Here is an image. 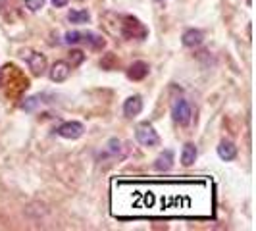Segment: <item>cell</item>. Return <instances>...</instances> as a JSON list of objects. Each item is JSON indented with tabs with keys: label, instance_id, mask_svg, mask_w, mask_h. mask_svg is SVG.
Listing matches in <instances>:
<instances>
[{
	"label": "cell",
	"instance_id": "5",
	"mask_svg": "<svg viewBox=\"0 0 256 231\" xmlns=\"http://www.w3.org/2000/svg\"><path fill=\"white\" fill-rule=\"evenodd\" d=\"M83 131H85L83 124H79V122H66V124H62L58 128V135L64 137V139H79L83 135Z\"/></svg>",
	"mask_w": 256,
	"mask_h": 231
},
{
	"label": "cell",
	"instance_id": "6",
	"mask_svg": "<svg viewBox=\"0 0 256 231\" xmlns=\"http://www.w3.org/2000/svg\"><path fill=\"white\" fill-rule=\"evenodd\" d=\"M142 110V98L139 94H133V96H129L128 100L124 102V114L128 116V118H135V116H139Z\"/></svg>",
	"mask_w": 256,
	"mask_h": 231
},
{
	"label": "cell",
	"instance_id": "3",
	"mask_svg": "<svg viewBox=\"0 0 256 231\" xmlns=\"http://www.w3.org/2000/svg\"><path fill=\"white\" fill-rule=\"evenodd\" d=\"M135 137H137L139 144H142V146H156V144L160 142V137H158V133L154 131V128L150 124H141V126H137Z\"/></svg>",
	"mask_w": 256,
	"mask_h": 231
},
{
	"label": "cell",
	"instance_id": "4",
	"mask_svg": "<svg viewBox=\"0 0 256 231\" xmlns=\"http://www.w3.org/2000/svg\"><path fill=\"white\" fill-rule=\"evenodd\" d=\"M172 116H174V120H176L178 124H181V126L189 124L192 116L191 104L187 102L185 98H178V100L174 102V106H172Z\"/></svg>",
	"mask_w": 256,
	"mask_h": 231
},
{
	"label": "cell",
	"instance_id": "15",
	"mask_svg": "<svg viewBox=\"0 0 256 231\" xmlns=\"http://www.w3.org/2000/svg\"><path fill=\"white\" fill-rule=\"evenodd\" d=\"M68 20L72 24H76V26H81V24H87L89 22L90 14L87 10H72V12L68 14Z\"/></svg>",
	"mask_w": 256,
	"mask_h": 231
},
{
	"label": "cell",
	"instance_id": "22",
	"mask_svg": "<svg viewBox=\"0 0 256 231\" xmlns=\"http://www.w3.org/2000/svg\"><path fill=\"white\" fill-rule=\"evenodd\" d=\"M154 2H164V0H154Z\"/></svg>",
	"mask_w": 256,
	"mask_h": 231
},
{
	"label": "cell",
	"instance_id": "2",
	"mask_svg": "<svg viewBox=\"0 0 256 231\" xmlns=\"http://www.w3.org/2000/svg\"><path fill=\"white\" fill-rule=\"evenodd\" d=\"M122 22H124V24H122V29H120L122 37H126V38L146 37V29H144V26H142L137 18H133V16H122Z\"/></svg>",
	"mask_w": 256,
	"mask_h": 231
},
{
	"label": "cell",
	"instance_id": "19",
	"mask_svg": "<svg viewBox=\"0 0 256 231\" xmlns=\"http://www.w3.org/2000/svg\"><path fill=\"white\" fill-rule=\"evenodd\" d=\"M108 150L112 154L120 152V141H118V139H110V141H108Z\"/></svg>",
	"mask_w": 256,
	"mask_h": 231
},
{
	"label": "cell",
	"instance_id": "17",
	"mask_svg": "<svg viewBox=\"0 0 256 231\" xmlns=\"http://www.w3.org/2000/svg\"><path fill=\"white\" fill-rule=\"evenodd\" d=\"M26 6L31 10V12H37L44 6V0H26Z\"/></svg>",
	"mask_w": 256,
	"mask_h": 231
},
{
	"label": "cell",
	"instance_id": "21",
	"mask_svg": "<svg viewBox=\"0 0 256 231\" xmlns=\"http://www.w3.org/2000/svg\"><path fill=\"white\" fill-rule=\"evenodd\" d=\"M52 2V6H54V8H64V6H68V2H70V0H50Z\"/></svg>",
	"mask_w": 256,
	"mask_h": 231
},
{
	"label": "cell",
	"instance_id": "13",
	"mask_svg": "<svg viewBox=\"0 0 256 231\" xmlns=\"http://www.w3.org/2000/svg\"><path fill=\"white\" fill-rule=\"evenodd\" d=\"M194 160H196V146L192 142H187L183 146V152H181V164L183 166H191Z\"/></svg>",
	"mask_w": 256,
	"mask_h": 231
},
{
	"label": "cell",
	"instance_id": "16",
	"mask_svg": "<svg viewBox=\"0 0 256 231\" xmlns=\"http://www.w3.org/2000/svg\"><path fill=\"white\" fill-rule=\"evenodd\" d=\"M81 40V33L79 31H70V33H66V42L68 44H77Z\"/></svg>",
	"mask_w": 256,
	"mask_h": 231
},
{
	"label": "cell",
	"instance_id": "11",
	"mask_svg": "<svg viewBox=\"0 0 256 231\" xmlns=\"http://www.w3.org/2000/svg\"><path fill=\"white\" fill-rule=\"evenodd\" d=\"M172 162H174V152H172V150H164V152L156 158L154 170H156V172H168V170L172 168Z\"/></svg>",
	"mask_w": 256,
	"mask_h": 231
},
{
	"label": "cell",
	"instance_id": "10",
	"mask_svg": "<svg viewBox=\"0 0 256 231\" xmlns=\"http://www.w3.org/2000/svg\"><path fill=\"white\" fill-rule=\"evenodd\" d=\"M129 79H133V81H141L144 77L148 76V64H144V62H135V64L129 68L128 72Z\"/></svg>",
	"mask_w": 256,
	"mask_h": 231
},
{
	"label": "cell",
	"instance_id": "12",
	"mask_svg": "<svg viewBox=\"0 0 256 231\" xmlns=\"http://www.w3.org/2000/svg\"><path fill=\"white\" fill-rule=\"evenodd\" d=\"M218 156L222 158V160H233L235 156H237V146L233 144V142L230 141H224V142H220V146H218Z\"/></svg>",
	"mask_w": 256,
	"mask_h": 231
},
{
	"label": "cell",
	"instance_id": "8",
	"mask_svg": "<svg viewBox=\"0 0 256 231\" xmlns=\"http://www.w3.org/2000/svg\"><path fill=\"white\" fill-rule=\"evenodd\" d=\"M29 70H31L35 76H42L44 70H46V58H44L42 54H38V52H33V54L29 56Z\"/></svg>",
	"mask_w": 256,
	"mask_h": 231
},
{
	"label": "cell",
	"instance_id": "1",
	"mask_svg": "<svg viewBox=\"0 0 256 231\" xmlns=\"http://www.w3.org/2000/svg\"><path fill=\"white\" fill-rule=\"evenodd\" d=\"M214 185L206 178L112 181V214L116 218H210Z\"/></svg>",
	"mask_w": 256,
	"mask_h": 231
},
{
	"label": "cell",
	"instance_id": "18",
	"mask_svg": "<svg viewBox=\"0 0 256 231\" xmlns=\"http://www.w3.org/2000/svg\"><path fill=\"white\" fill-rule=\"evenodd\" d=\"M83 52L81 50H74V52H70V60H72V66H77V64H81L83 62Z\"/></svg>",
	"mask_w": 256,
	"mask_h": 231
},
{
	"label": "cell",
	"instance_id": "14",
	"mask_svg": "<svg viewBox=\"0 0 256 231\" xmlns=\"http://www.w3.org/2000/svg\"><path fill=\"white\" fill-rule=\"evenodd\" d=\"M81 40H85V42H89L90 48H96V50H100L104 48V44H106V40H104L100 35H96V33H81Z\"/></svg>",
	"mask_w": 256,
	"mask_h": 231
},
{
	"label": "cell",
	"instance_id": "9",
	"mask_svg": "<svg viewBox=\"0 0 256 231\" xmlns=\"http://www.w3.org/2000/svg\"><path fill=\"white\" fill-rule=\"evenodd\" d=\"M181 40H183L185 46H198V44L204 40V33L198 31V29H189V31L183 33Z\"/></svg>",
	"mask_w": 256,
	"mask_h": 231
},
{
	"label": "cell",
	"instance_id": "7",
	"mask_svg": "<svg viewBox=\"0 0 256 231\" xmlns=\"http://www.w3.org/2000/svg\"><path fill=\"white\" fill-rule=\"evenodd\" d=\"M70 70L72 68H70L68 62H56L50 70V79L54 83H62V81H66L70 77Z\"/></svg>",
	"mask_w": 256,
	"mask_h": 231
},
{
	"label": "cell",
	"instance_id": "20",
	"mask_svg": "<svg viewBox=\"0 0 256 231\" xmlns=\"http://www.w3.org/2000/svg\"><path fill=\"white\" fill-rule=\"evenodd\" d=\"M35 106H37V98H35V96L26 98V102H24V108H26V110H33Z\"/></svg>",
	"mask_w": 256,
	"mask_h": 231
}]
</instances>
